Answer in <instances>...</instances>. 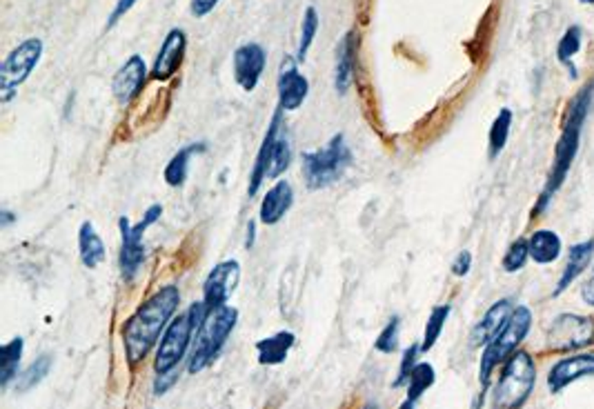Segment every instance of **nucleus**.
<instances>
[{
    "label": "nucleus",
    "mask_w": 594,
    "mask_h": 409,
    "mask_svg": "<svg viewBox=\"0 0 594 409\" xmlns=\"http://www.w3.org/2000/svg\"><path fill=\"white\" fill-rule=\"evenodd\" d=\"M180 305V292L176 285H165L151 298H147L130 320L122 325V343L125 356L131 367H139L147 354L156 347L161 332H165L167 323L174 320V312Z\"/></svg>",
    "instance_id": "obj_1"
},
{
    "label": "nucleus",
    "mask_w": 594,
    "mask_h": 409,
    "mask_svg": "<svg viewBox=\"0 0 594 409\" xmlns=\"http://www.w3.org/2000/svg\"><path fill=\"white\" fill-rule=\"evenodd\" d=\"M592 96H594V83H588V85L581 87L577 96L572 98L570 107H568L566 121H563L561 138H559L557 147H554L552 170H550L546 187H543L541 196H539L532 216L543 214V211L548 209L552 196L561 190L568 174H570L574 156H577L579 151V142H581L583 125H586L588 112H590V105H592Z\"/></svg>",
    "instance_id": "obj_2"
},
{
    "label": "nucleus",
    "mask_w": 594,
    "mask_h": 409,
    "mask_svg": "<svg viewBox=\"0 0 594 409\" xmlns=\"http://www.w3.org/2000/svg\"><path fill=\"white\" fill-rule=\"evenodd\" d=\"M205 316H208V307H205L203 300H199V303L190 305L188 312H183L180 316H176L167 325L163 341H161V347L154 358L156 374L174 372V369L179 367L180 361L185 358V354H188L190 345L194 343Z\"/></svg>",
    "instance_id": "obj_3"
},
{
    "label": "nucleus",
    "mask_w": 594,
    "mask_h": 409,
    "mask_svg": "<svg viewBox=\"0 0 594 409\" xmlns=\"http://www.w3.org/2000/svg\"><path fill=\"white\" fill-rule=\"evenodd\" d=\"M237 323L239 312L234 307H228V305L208 312V316H205L203 325H200L199 334H196L194 338V347H191L188 365L190 374L203 372L209 363L216 361L223 345L232 336Z\"/></svg>",
    "instance_id": "obj_4"
},
{
    "label": "nucleus",
    "mask_w": 594,
    "mask_h": 409,
    "mask_svg": "<svg viewBox=\"0 0 594 409\" xmlns=\"http://www.w3.org/2000/svg\"><path fill=\"white\" fill-rule=\"evenodd\" d=\"M350 162L352 151L343 134L332 136L323 150L306 151L303 154V179H306L307 190L316 191L336 182L346 174Z\"/></svg>",
    "instance_id": "obj_5"
},
{
    "label": "nucleus",
    "mask_w": 594,
    "mask_h": 409,
    "mask_svg": "<svg viewBox=\"0 0 594 409\" xmlns=\"http://www.w3.org/2000/svg\"><path fill=\"white\" fill-rule=\"evenodd\" d=\"M537 378V367H534L532 356L523 349L505 361L503 372H501L499 385L494 387V407L497 409H519L530 396Z\"/></svg>",
    "instance_id": "obj_6"
},
{
    "label": "nucleus",
    "mask_w": 594,
    "mask_h": 409,
    "mask_svg": "<svg viewBox=\"0 0 594 409\" xmlns=\"http://www.w3.org/2000/svg\"><path fill=\"white\" fill-rule=\"evenodd\" d=\"M530 325H532V312L528 307H517L508 323H505V327L499 332V336L492 343L485 345L479 369V378L483 385H488L490 376H492V372L501 363H505L512 354L519 352V345L528 336Z\"/></svg>",
    "instance_id": "obj_7"
},
{
    "label": "nucleus",
    "mask_w": 594,
    "mask_h": 409,
    "mask_svg": "<svg viewBox=\"0 0 594 409\" xmlns=\"http://www.w3.org/2000/svg\"><path fill=\"white\" fill-rule=\"evenodd\" d=\"M163 216V205H151L147 207L145 216L141 219L139 225L131 228L127 216H121L119 228H121V274L125 280H134L139 274L141 265L145 260V231Z\"/></svg>",
    "instance_id": "obj_8"
},
{
    "label": "nucleus",
    "mask_w": 594,
    "mask_h": 409,
    "mask_svg": "<svg viewBox=\"0 0 594 409\" xmlns=\"http://www.w3.org/2000/svg\"><path fill=\"white\" fill-rule=\"evenodd\" d=\"M43 49L45 47H43L41 38H27L7 54L3 67H0V98H3V102L12 101L18 87L36 69L43 58Z\"/></svg>",
    "instance_id": "obj_9"
},
{
    "label": "nucleus",
    "mask_w": 594,
    "mask_h": 409,
    "mask_svg": "<svg viewBox=\"0 0 594 409\" xmlns=\"http://www.w3.org/2000/svg\"><path fill=\"white\" fill-rule=\"evenodd\" d=\"M594 341V320L579 314H559L548 329V345L554 352H572Z\"/></svg>",
    "instance_id": "obj_10"
},
{
    "label": "nucleus",
    "mask_w": 594,
    "mask_h": 409,
    "mask_svg": "<svg viewBox=\"0 0 594 409\" xmlns=\"http://www.w3.org/2000/svg\"><path fill=\"white\" fill-rule=\"evenodd\" d=\"M240 265L237 260H223L209 272L203 285V303L208 312L223 307L229 296L239 287Z\"/></svg>",
    "instance_id": "obj_11"
},
{
    "label": "nucleus",
    "mask_w": 594,
    "mask_h": 409,
    "mask_svg": "<svg viewBox=\"0 0 594 409\" xmlns=\"http://www.w3.org/2000/svg\"><path fill=\"white\" fill-rule=\"evenodd\" d=\"M265 65H268V52L258 43H248L234 52V81L243 92H254L261 81Z\"/></svg>",
    "instance_id": "obj_12"
},
{
    "label": "nucleus",
    "mask_w": 594,
    "mask_h": 409,
    "mask_svg": "<svg viewBox=\"0 0 594 409\" xmlns=\"http://www.w3.org/2000/svg\"><path fill=\"white\" fill-rule=\"evenodd\" d=\"M298 65H301V63L297 61V56L287 58V61H283L281 73H278V107H281L283 112H297L298 107L306 102L309 93V83L307 78L298 72Z\"/></svg>",
    "instance_id": "obj_13"
},
{
    "label": "nucleus",
    "mask_w": 594,
    "mask_h": 409,
    "mask_svg": "<svg viewBox=\"0 0 594 409\" xmlns=\"http://www.w3.org/2000/svg\"><path fill=\"white\" fill-rule=\"evenodd\" d=\"M185 49H188V36H185L183 29H171L165 36L159 54H156L154 67H151V81H170V78L179 72L180 65H183Z\"/></svg>",
    "instance_id": "obj_14"
},
{
    "label": "nucleus",
    "mask_w": 594,
    "mask_h": 409,
    "mask_svg": "<svg viewBox=\"0 0 594 409\" xmlns=\"http://www.w3.org/2000/svg\"><path fill=\"white\" fill-rule=\"evenodd\" d=\"M147 81V65L143 56L134 54L125 61L119 72L112 78V92H114V98L121 102V105H127V102L134 101L139 96V92L143 90Z\"/></svg>",
    "instance_id": "obj_15"
},
{
    "label": "nucleus",
    "mask_w": 594,
    "mask_h": 409,
    "mask_svg": "<svg viewBox=\"0 0 594 409\" xmlns=\"http://www.w3.org/2000/svg\"><path fill=\"white\" fill-rule=\"evenodd\" d=\"M281 112H283L281 107L274 112L272 122H269L261 147H258L257 161H254V167H252V176H249V187H248L249 199H252V196H257L258 190H261L263 180H268V170H269V161H272L274 141H277V136L281 134Z\"/></svg>",
    "instance_id": "obj_16"
},
{
    "label": "nucleus",
    "mask_w": 594,
    "mask_h": 409,
    "mask_svg": "<svg viewBox=\"0 0 594 409\" xmlns=\"http://www.w3.org/2000/svg\"><path fill=\"white\" fill-rule=\"evenodd\" d=\"M512 312H514L512 300L510 298L497 300V303L485 312V316L476 323L470 343H472L474 347H483V345L492 343L494 338L499 336L501 329L505 327V323H508L510 316H512Z\"/></svg>",
    "instance_id": "obj_17"
},
{
    "label": "nucleus",
    "mask_w": 594,
    "mask_h": 409,
    "mask_svg": "<svg viewBox=\"0 0 594 409\" xmlns=\"http://www.w3.org/2000/svg\"><path fill=\"white\" fill-rule=\"evenodd\" d=\"M583 376H594V356L592 354H581V356L566 358V361H559L550 369L548 374V387L550 392H561L563 387H568L570 383L579 381Z\"/></svg>",
    "instance_id": "obj_18"
},
{
    "label": "nucleus",
    "mask_w": 594,
    "mask_h": 409,
    "mask_svg": "<svg viewBox=\"0 0 594 409\" xmlns=\"http://www.w3.org/2000/svg\"><path fill=\"white\" fill-rule=\"evenodd\" d=\"M294 205V190L287 180H278L277 185L269 187L265 191L261 200V209H258V219L263 225H277L281 223L283 216L292 209Z\"/></svg>",
    "instance_id": "obj_19"
},
{
    "label": "nucleus",
    "mask_w": 594,
    "mask_h": 409,
    "mask_svg": "<svg viewBox=\"0 0 594 409\" xmlns=\"http://www.w3.org/2000/svg\"><path fill=\"white\" fill-rule=\"evenodd\" d=\"M356 32H347L336 47V72H334V87L341 96L350 92L355 83L356 67Z\"/></svg>",
    "instance_id": "obj_20"
},
{
    "label": "nucleus",
    "mask_w": 594,
    "mask_h": 409,
    "mask_svg": "<svg viewBox=\"0 0 594 409\" xmlns=\"http://www.w3.org/2000/svg\"><path fill=\"white\" fill-rule=\"evenodd\" d=\"M592 254H594V240L572 245L570 254H568V260H566V268H563V274L561 278H559L552 296H561L574 283V278H579V276L586 272V268L592 260Z\"/></svg>",
    "instance_id": "obj_21"
},
{
    "label": "nucleus",
    "mask_w": 594,
    "mask_h": 409,
    "mask_svg": "<svg viewBox=\"0 0 594 409\" xmlns=\"http://www.w3.org/2000/svg\"><path fill=\"white\" fill-rule=\"evenodd\" d=\"M78 249H81V260L85 268L96 269L98 265L105 260V243H102L101 236H98V231L90 220H85V223L81 225V229H78Z\"/></svg>",
    "instance_id": "obj_22"
},
{
    "label": "nucleus",
    "mask_w": 594,
    "mask_h": 409,
    "mask_svg": "<svg viewBox=\"0 0 594 409\" xmlns=\"http://www.w3.org/2000/svg\"><path fill=\"white\" fill-rule=\"evenodd\" d=\"M530 245V258L539 265H550L559 258L561 254V239L559 234L550 229H539L534 231L528 239Z\"/></svg>",
    "instance_id": "obj_23"
},
{
    "label": "nucleus",
    "mask_w": 594,
    "mask_h": 409,
    "mask_svg": "<svg viewBox=\"0 0 594 409\" xmlns=\"http://www.w3.org/2000/svg\"><path fill=\"white\" fill-rule=\"evenodd\" d=\"M205 150H208V145H205V142H191V145L176 151V154L171 156V161L167 162V167H165L163 176H165L167 185H170V187H183L185 180H188L190 159L194 154H203Z\"/></svg>",
    "instance_id": "obj_24"
},
{
    "label": "nucleus",
    "mask_w": 594,
    "mask_h": 409,
    "mask_svg": "<svg viewBox=\"0 0 594 409\" xmlns=\"http://www.w3.org/2000/svg\"><path fill=\"white\" fill-rule=\"evenodd\" d=\"M294 334L292 332H278L274 336L263 338L257 343L258 363L261 365H281L287 358L289 349L294 347Z\"/></svg>",
    "instance_id": "obj_25"
},
{
    "label": "nucleus",
    "mask_w": 594,
    "mask_h": 409,
    "mask_svg": "<svg viewBox=\"0 0 594 409\" xmlns=\"http://www.w3.org/2000/svg\"><path fill=\"white\" fill-rule=\"evenodd\" d=\"M23 338L16 336L0 349V356H3V363H0V383H3V387H7L18 374V365H21L23 358Z\"/></svg>",
    "instance_id": "obj_26"
},
{
    "label": "nucleus",
    "mask_w": 594,
    "mask_h": 409,
    "mask_svg": "<svg viewBox=\"0 0 594 409\" xmlns=\"http://www.w3.org/2000/svg\"><path fill=\"white\" fill-rule=\"evenodd\" d=\"M434 367L430 363H416V367L412 369L410 378H407V401L416 403L421 396H424L428 389L434 385Z\"/></svg>",
    "instance_id": "obj_27"
},
{
    "label": "nucleus",
    "mask_w": 594,
    "mask_h": 409,
    "mask_svg": "<svg viewBox=\"0 0 594 409\" xmlns=\"http://www.w3.org/2000/svg\"><path fill=\"white\" fill-rule=\"evenodd\" d=\"M581 38H583V29L579 27V24H572V27H568V32L563 34L561 41H559V45H557L559 63L570 69L572 78H577V69L572 67L570 61L577 56L579 49H581Z\"/></svg>",
    "instance_id": "obj_28"
},
{
    "label": "nucleus",
    "mask_w": 594,
    "mask_h": 409,
    "mask_svg": "<svg viewBox=\"0 0 594 409\" xmlns=\"http://www.w3.org/2000/svg\"><path fill=\"white\" fill-rule=\"evenodd\" d=\"M510 127H512V112L505 107V110L499 112L492 127H490V159L492 161L497 159L501 151H503V147L508 145Z\"/></svg>",
    "instance_id": "obj_29"
},
{
    "label": "nucleus",
    "mask_w": 594,
    "mask_h": 409,
    "mask_svg": "<svg viewBox=\"0 0 594 409\" xmlns=\"http://www.w3.org/2000/svg\"><path fill=\"white\" fill-rule=\"evenodd\" d=\"M289 162H292V142H289L287 136H283V130H281V134H278L277 141H274L268 179H278L283 171H287Z\"/></svg>",
    "instance_id": "obj_30"
},
{
    "label": "nucleus",
    "mask_w": 594,
    "mask_h": 409,
    "mask_svg": "<svg viewBox=\"0 0 594 409\" xmlns=\"http://www.w3.org/2000/svg\"><path fill=\"white\" fill-rule=\"evenodd\" d=\"M452 312L450 305H439V307L432 309L428 323H425V334H424V343H421V352H430L434 347V343L439 341L441 332H443V325L448 320Z\"/></svg>",
    "instance_id": "obj_31"
},
{
    "label": "nucleus",
    "mask_w": 594,
    "mask_h": 409,
    "mask_svg": "<svg viewBox=\"0 0 594 409\" xmlns=\"http://www.w3.org/2000/svg\"><path fill=\"white\" fill-rule=\"evenodd\" d=\"M318 27H321V21H318V14L314 7L306 9V16H303L301 23V41H298V49H297V61L306 63L309 47H312L314 38H316Z\"/></svg>",
    "instance_id": "obj_32"
},
{
    "label": "nucleus",
    "mask_w": 594,
    "mask_h": 409,
    "mask_svg": "<svg viewBox=\"0 0 594 409\" xmlns=\"http://www.w3.org/2000/svg\"><path fill=\"white\" fill-rule=\"evenodd\" d=\"M49 369H52V356H49V354L38 356L36 361L29 365V367L21 374V378H18V385H16L18 392H27V389L36 387L38 383H43V378L47 376Z\"/></svg>",
    "instance_id": "obj_33"
},
{
    "label": "nucleus",
    "mask_w": 594,
    "mask_h": 409,
    "mask_svg": "<svg viewBox=\"0 0 594 409\" xmlns=\"http://www.w3.org/2000/svg\"><path fill=\"white\" fill-rule=\"evenodd\" d=\"M530 258V245L525 239H517L512 245H510L508 251L503 256V269L508 274L519 272V269L525 268Z\"/></svg>",
    "instance_id": "obj_34"
},
{
    "label": "nucleus",
    "mask_w": 594,
    "mask_h": 409,
    "mask_svg": "<svg viewBox=\"0 0 594 409\" xmlns=\"http://www.w3.org/2000/svg\"><path fill=\"white\" fill-rule=\"evenodd\" d=\"M399 327H401V318L399 316H392L387 320L385 329L381 332V336L376 338L375 343V349L381 354H392L399 349Z\"/></svg>",
    "instance_id": "obj_35"
},
{
    "label": "nucleus",
    "mask_w": 594,
    "mask_h": 409,
    "mask_svg": "<svg viewBox=\"0 0 594 409\" xmlns=\"http://www.w3.org/2000/svg\"><path fill=\"white\" fill-rule=\"evenodd\" d=\"M419 352H421V345H412L410 349H405L404 358H401L399 376H396V381H394V387H401V385H404V383L407 381V378H410L412 369L416 367V356H419Z\"/></svg>",
    "instance_id": "obj_36"
},
{
    "label": "nucleus",
    "mask_w": 594,
    "mask_h": 409,
    "mask_svg": "<svg viewBox=\"0 0 594 409\" xmlns=\"http://www.w3.org/2000/svg\"><path fill=\"white\" fill-rule=\"evenodd\" d=\"M220 0H191L190 3V9H191V16L196 18H205L208 14H212L216 7H219Z\"/></svg>",
    "instance_id": "obj_37"
},
{
    "label": "nucleus",
    "mask_w": 594,
    "mask_h": 409,
    "mask_svg": "<svg viewBox=\"0 0 594 409\" xmlns=\"http://www.w3.org/2000/svg\"><path fill=\"white\" fill-rule=\"evenodd\" d=\"M134 5H136V0H119V3H116V7H114V12H112V14H110V18H107V24H105V27H107V29L114 27V24L119 23L121 18L125 16V14L130 12L131 7H134Z\"/></svg>",
    "instance_id": "obj_38"
},
{
    "label": "nucleus",
    "mask_w": 594,
    "mask_h": 409,
    "mask_svg": "<svg viewBox=\"0 0 594 409\" xmlns=\"http://www.w3.org/2000/svg\"><path fill=\"white\" fill-rule=\"evenodd\" d=\"M470 268H472V254H470V251H461V254L456 256L454 265H452V274L468 276Z\"/></svg>",
    "instance_id": "obj_39"
},
{
    "label": "nucleus",
    "mask_w": 594,
    "mask_h": 409,
    "mask_svg": "<svg viewBox=\"0 0 594 409\" xmlns=\"http://www.w3.org/2000/svg\"><path fill=\"white\" fill-rule=\"evenodd\" d=\"M176 369L174 372H167V374H159V378H156V385H154V394L156 396H161V394H165L167 389L176 383Z\"/></svg>",
    "instance_id": "obj_40"
},
{
    "label": "nucleus",
    "mask_w": 594,
    "mask_h": 409,
    "mask_svg": "<svg viewBox=\"0 0 594 409\" xmlns=\"http://www.w3.org/2000/svg\"><path fill=\"white\" fill-rule=\"evenodd\" d=\"M581 296H583V300H586V305H590V307H594V269H592L590 278H588L586 283H583Z\"/></svg>",
    "instance_id": "obj_41"
},
{
    "label": "nucleus",
    "mask_w": 594,
    "mask_h": 409,
    "mask_svg": "<svg viewBox=\"0 0 594 409\" xmlns=\"http://www.w3.org/2000/svg\"><path fill=\"white\" fill-rule=\"evenodd\" d=\"M254 239H257V223H254V220H249V223H248V243H245V248L252 249L254 248Z\"/></svg>",
    "instance_id": "obj_42"
},
{
    "label": "nucleus",
    "mask_w": 594,
    "mask_h": 409,
    "mask_svg": "<svg viewBox=\"0 0 594 409\" xmlns=\"http://www.w3.org/2000/svg\"><path fill=\"white\" fill-rule=\"evenodd\" d=\"M0 220H3V225H5V228H9V225H12L14 220H16V216H14L12 211L3 209V211H0Z\"/></svg>",
    "instance_id": "obj_43"
},
{
    "label": "nucleus",
    "mask_w": 594,
    "mask_h": 409,
    "mask_svg": "<svg viewBox=\"0 0 594 409\" xmlns=\"http://www.w3.org/2000/svg\"><path fill=\"white\" fill-rule=\"evenodd\" d=\"M399 409H416V403H412V401H405L404 405H401Z\"/></svg>",
    "instance_id": "obj_44"
},
{
    "label": "nucleus",
    "mask_w": 594,
    "mask_h": 409,
    "mask_svg": "<svg viewBox=\"0 0 594 409\" xmlns=\"http://www.w3.org/2000/svg\"><path fill=\"white\" fill-rule=\"evenodd\" d=\"M363 409H381L379 405H376V403H367V405L365 407H363Z\"/></svg>",
    "instance_id": "obj_45"
},
{
    "label": "nucleus",
    "mask_w": 594,
    "mask_h": 409,
    "mask_svg": "<svg viewBox=\"0 0 594 409\" xmlns=\"http://www.w3.org/2000/svg\"><path fill=\"white\" fill-rule=\"evenodd\" d=\"M583 5H594V0H581Z\"/></svg>",
    "instance_id": "obj_46"
},
{
    "label": "nucleus",
    "mask_w": 594,
    "mask_h": 409,
    "mask_svg": "<svg viewBox=\"0 0 594 409\" xmlns=\"http://www.w3.org/2000/svg\"><path fill=\"white\" fill-rule=\"evenodd\" d=\"M474 409H479V405H476V407H474Z\"/></svg>",
    "instance_id": "obj_47"
}]
</instances>
